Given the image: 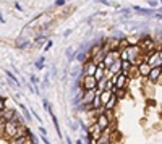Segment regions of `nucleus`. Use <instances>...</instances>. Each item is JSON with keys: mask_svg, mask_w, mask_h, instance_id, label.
Masks as SVG:
<instances>
[{"mask_svg": "<svg viewBox=\"0 0 162 144\" xmlns=\"http://www.w3.org/2000/svg\"><path fill=\"white\" fill-rule=\"evenodd\" d=\"M18 112H16V109H8V107H7V109L2 112V118L5 120V121H10V120H13V117H15Z\"/></svg>", "mask_w": 162, "mask_h": 144, "instance_id": "2eb2a0df", "label": "nucleus"}, {"mask_svg": "<svg viewBox=\"0 0 162 144\" xmlns=\"http://www.w3.org/2000/svg\"><path fill=\"white\" fill-rule=\"evenodd\" d=\"M65 2H70V0H65Z\"/></svg>", "mask_w": 162, "mask_h": 144, "instance_id": "864d4df0", "label": "nucleus"}, {"mask_svg": "<svg viewBox=\"0 0 162 144\" xmlns=\"http://www.w3.org/2000/svg\"><path fill=\"white\" fill-rule=\"evenodd\" d=\"M29 46H31V41L29 39H23V37H21V39L16 41V47L18 49H28Z\"/></svg>", "mask_w": 162, "mask_h": 144, "instance_id": "b1692460", "label": "nucleus"}, {"mask_svg": "<svg viewBox=\"0 0 162 144\" xmlns=\"http://www.w3.org/2000/svg\"><path fill=\"white\" fill-rule=\"evenodd\" d=\"M5 75H7V78H8V81H11L15 86H21V83H20V80L11 73V71H5Z\"/></svg>", "mask_w": 162, "mask_h": 144, "instance_id": "a878e982", "label": "nucleus"}, {"mask_svg": "<svg viewBox=\"0 0 162 144\" xmlns=\"http://www.w3.org/2000/svg\"><path fill=\"white\" fill-rule=\"evenodd\" d=\"M110 91H112V94H114V96H115L118 100H123L126 96H128V88H123V89H117L115 86H114V88H112Z\"/></svg>", "mask_w": 162, "mask_h": 144, "instance_id": "4468645a", "label": "nucleus"}, {"mask_svg": "<svg viewBox=\"0 0 162 144\" xmlns=\"http://www.w3.org/2000/svg\"><path fill=\"white\" fill-rule=\"evenodd\" d=\"M29 80H31V84H33V86H37V84H39V78H37L36 75H31Z\"/></svg>", "mask_w": 162, "mask_h": 144, "instance_id": "58836bf2", "label": "nucleus"}, {"mask_svg": "<svg viewBox=\"0 0 162 144\" xmlns=\"http://www.w3.org/2000/svg\"><path fill=\"white\" fill-rule=\"evenodd\" d=\"M130 57H128V49H123L120 50V60H128Z\"/></svg>", "mask_w": 162, "mask_h": 144, "instance_id": "72a5a7b5", "label": "nucleus"}, {"mask_svg": "<svg viewBox=\"0 0 162 144\" xmlns=\"http://www.w3.org/2000/svg\"><path fill=\"white\" fill-rule=\"evenodd\" d=\"M128 78L131 81L133 80H139V78H141V76H139V70H138L136 65H131V68L128 70Z\"/></svg>", "mask_w": 162, "mask_h": 144, "instance_id": "a211bd4d", "label": "nucleus"}, {"mask_svg": "<svg viewBox=\"0 0 162 144\" xmlns=\"http://www.w3.org/2000/svg\"><path fill=\"white\" fill-rule=\"evenodd\" d=\"M42 88H49V75H46L42 80Z\"/></svg>", "mask_w": 162, "mask_h": 144, "instance_id": "37998d69", "label": "nucleus"}, {"mask_svg": "<svg viewBox=\"0 0 162 144\" xmlns=\"http://www.w3.org/2000/svg\"><path fill=\"white\" fill-rule=\"evenodd\" d=\"M70 129H72V131H76V129H78V125H76V123H70Z\"/></svg>", "mask_w": 162, "mask_h": 144, "instance_id": "49530a36", "label": "nucleus"}, {"mask_svg": "<svg viewBox=\"0 0 162 144\" xmlns=\"http://www.w3.org/2000/svg\"><path fill=\"white\" fill-rule=\"evenodd\" d=\"M65 0H55V2H54V7H59V8H60V7H65Z\"/></svg>", "mask_w": 162, "mask_h": 144, "instance_id": "a19ab883", "label": "nucleus"}, {"mask_svg": "<svg viewBox=\"0 0 162 144\" xmlns=\"http://www.w3.org/2000/svg\"><path fill=\"white\" fill-rule=\"evenodd\" d=\"M138 70H139V76L141 78H147L149 76V71H151V65L147 62H143L138 65Z\"/></svg>", "mask_w": 162, "mask_h": 144, "instance_id": "ddd939ff", "label": "nucleus"}, {"mask_svg": "<svg viewBox=\"0 0 162 144\" xmlns=\"http://www.w3.org/2000/svg\"><path fill=\"white\" fill-rule=\"evenodd\" d=\"M52 46H54V41H52V39H49V41L46 42V44H44V47H42V50H44V54H46V52H49V50L52 49Z\"/></svg>", "mask_w": 162, "mask_h": 144, "instance_id": "473e14b6", "label": "nucleus"}, {"mask_svg": "<svg viewBox=\"0 0 162 144\" xmlns=\"http://www.w3.org/2000/svg\"><path fill=\"white\" fill-rule=\"evenodd\" d=\"M39 131H41V134H42V136H47V129H46L44 126H42V125H39Z\"/></svg>", "mask_w": 162, "mask_h": 144, "instance_id": "c03bdc74", "label": "nucleus"}, {"mask_svg": "<svg viewBox=\"0 0 162 144\" xmlns=\"http://www.w3.org/2000/svg\"><path fill=\"white\" fill-rule=\"evenodd\" d=\"M144 104H146V107H149V109H154V107H157V100L154 97H146Z\"/></svg>", "mask_w": 162, "mask_h": 144, "instance_id": "cd10ccee", "label": "nucleus"}, {"mask_svg": "<svg viewBox=\"0 0 162 144\" xmlns=\"http://www.w3.org/2000/svg\"><path fill=\"white\" fill-rule=\"evenodd\" d=\"M160 75H162V70H160V67H154V68H151V71H149V76H147L146 80L149 81L151 84H154V86H156L157 80L160 78Z\"/></svg>", "mask_w": 162, "mask_h": 144, "instance_id": "1a4fd4ad", "label": "nucleus"}, {"mask_svg": "<svg viewBox=\"0 0 162 144\" xmlns=\"http://www.w3.org/2000/svg\"><path fill=\"white\" fill-rule=\"evenodd\" d=\"M131 68V63L128 62V60H122V70L120 71H123V73L128 76V70Z\"/></svg>", "mask_w": 162, "mask_h": 144, "instance_id": "c756f323", "label": "nucleus"}, {"mask_svg": "<svg viewBox=\"0 0 162 144\" xmlns=\"http://www.w3.org/2000/svg\"><path fill=\"white\" fill-rule=\"evenodd\" d=\"M97 142L99 144H110V129H104L102 134H101V138L97 139Z\"/></svg>", "mask_w": 162, "mask_h": 144, "instance_id": "f3484780", "label": "nucleus"}, {"mask_svg": "<svg viewBox=\"0 0 162 144\" xmlns=\"http://www.w3.org/2000/svg\"><path fill=\"white\" fill-rule=\"evenodd\" d=\"M31 144H37V141H34V142H31Z\"/></svg>", "mask_w": 162, "mask_h": 144, "instance_id": "603ef678", "label": "nucleus"}, {"mask_svg": "<svg viewBox=\"0 0 162 144\" xmlns=\"http://www.w3.org/2000/svg\"><path fill=\"white\" fill-rule=\"evenodd\" d=\"M128 47H131V46H130V42H128V39H126V36H125V37L120 39V47H118V50H123V49H128Z\"/></svg>", "mask_w": 162, "mask_h": 144, "instance_id": "7c9ffc66", "label": "nucleus"}, {"mask_svg": "<svg viewBox=\"0 0 162 144\" xmlns=\"http://www.w3.org/2000/svg\"><path fill=\"white\" fill-rule=\"evenodd\" d=\"M84 139H86V142H88V144H99V142H97V139L91 138L89 134H86V138H84Z\"/></svg>", "mask_w": 162, "mask_h": 144, "instance_id": "4c0bfd02", "label": "nucleus"}, {"mask_svg": "<svg viewBox=\"0 0 162 144\" xmlns=\"http://www.w3.org/2000/svg\"><path fill=\"white\" fill-rule=\"evenodd\" d=\"M131 10H133V13L141 15V16H152L154 13H156V10H154V8H143V7H139V5H133Z\"/></svg>", "mask_w": 162, "mask_h": 144, "instance_id": "6e6552de", "label": "nucleus"}, {"mask_svg": "<svg viewBox=\"0 0 162 144\" xmlns=\"http://www.w3.org/2000/svg\"><path fill=\"white\" fill-rule=\"evenodd\" d=\"M91 105H93V109H94V110H104V105H102V102H101L99 94H96V97H94L93 102H91Z\"/></svg>", "mask_w": 162, "mask_h": 144, "instance_id": "412c9836", "label": "nucleus"}, {"mask_svg": "<svg viewBox=\"0 0 162 144\" xmlns=\"http://www.w3.org/2000/svg\"><path fill=\"white\" fill-rule=\"evenodd\" d=\"M143 36H135V34H126V39H128L130 46H138L139 41H141Z\"/></svg>", "mask_w": 162, "mask_h": 144, "instance_id": "aec40b11", "label": "nucleus"}, {"mask_svg": "<svg viewBox=\"0 0 162 144\" xmlns=\"http://www.w3.org/2000/svg\"><path fill=\"white\" fill-rule=\"evenodd\" d=\"M107 70H110V73H112V75H114V73H118V71L122 70V60H115L114 65H112L110 68H107Z\"/></svg>", "mask_w": 162, "mask_h": 144, "instance_id": "393cba45", "label": "nucleus"}, {"mask_svg": "<svg viewBox=\"0 0 162 144\" xmlns=\"http://www.w3.org/2000/svg\"><path fill=\"white\" fill-rule=\"evenodd\" d=\"M72 33H73L72 29H67L65 33H63V37H68V36H70V34H72Z\"/></svg>", "mask_w": 162, "mask_h": 144, "instance_id": "de8ad7c7", "label": "nucleus"}, {"mask_svg": "<svg viewBox=\"0 0 162 144\" xmlns=\"http://www.w3.org/2000/svg\"><path fill=\"white\" fill-rule=\"evenodd\" d=\"M0 23H2V24H5V23H7L5 18H3V13H2V11H0Z\"/></svg>", "mask_w": 162, "mask_h": 144, "instance_id": "09e8293b", "label": "nucleus"}, {"mask_svg": "<svg viewBox=\"0 0 162 144\" xmlns=\"http://www.w3.org/2000/svg\"><path fill=\"white\" fill-rule=\"evenodd\" d=\"M160 70H162V67H160Z\"/></svg>", "mask_w": 162, "mask_h": 144, "instance_id": "5fc2aeb1", "label": "nucleus"}, {"mask_svg": "<svg viewBox=\"0 0 162 144\" xmlns=\"http://www.w3.org/2000/svg\"><path fill=\"white\" fill-rule=\"evenodd\" d=\"M147 63L151 65V68L154 67H162V60L159 57V52H152L149 57H147Z\"/></svg>", "mask_w": 162, "mask_h": 144, "instance_id": "9d476101", "label": "nucleus"}, {"mask_svg": "<svg viewBox=\"0 0 162 144\" xmlns=\"http://www.w3.org/2000/svg\"><path fill=\"white\" fill-rule=\"evenodd\" d=\"M118 102H120V100H118L115 96H112L109 102L104 105V110H117V105H118Z\"/></svg>", "mask_w": 162, "mask_h": 144, "instance_id": "dca6fc26", "label": "nucleus"}, {"mask_svg": "<svg viewBox=\"0 0 162 144\" xmlns=\"http://www.w3.org/2000/svg\"><path fill=\"white\" fill-rule=\"evenodd\" d=\"M65 55H67V60H68V62H73V60H75V55H76V52H75V49H72V47H68V49L65 50Z\"/></svg>", "mask_w": 162, "mask_h": 144, "instance_id": "bb28decb", "label": "nucleus"}, {"mask_svg": "<svg viewBox=\"0 0 162 144\" xmlns=\"http://www.w3.org/2000/svg\"><path fill=\"white\" fill-rule=\"evenodd\" d=\"M34 141H37V139H36V136H34V133H33L31 136H20V138H13L7 144H31Z\"/></svg>", "mask_w": 162, "mask_h": 144, "instance_id": "0eeeda50", "label": "nucleus"}, {"mask_svg": "<svg viewBox=\"0 0 162 144\" xmlns=\"http://www.w3.org/2000/svg\"><path fill=\"white\" fill-rule=\"evenodd\" d=\"M34 67H36L37 70L46 68V57H41V59H37L36 62H34Z\"/></svg>", "mask_w": 162, "mask_h": 144, "instance_id": "c85d7f7f", "label": "nucleus"}, {"mask_svg": "<svg viewBox=\"0 0 162 144\" xmlns=\"http://www.w3.org/2000/svg\"><path fill=\"white\" fill-rule=\"evenodd\" d=\"M96 70H97V65L93 60H86V62L81 65V73L84 76H94Z\"/></svg>", "mask_w": 162, "mask_h": 144, "instance_id": "39448f33", "label": "nucleus"}, {"mask_svg": "<svg viewBox=\"0 0 162 144\" xmlns=\"http://www.w3.org/2000/svg\"><path fill=\"white\" fill-rule=\"evenodd\" d=\"M18 126H20V125H16L13 120L7 121V123H5V128H3V133H2V136H0V138H2L3 141H7V142H8L10 139H13V138H16Z\"/></svg>", "mask_w": 162, "mask_h": 144, "instance_id": "f257e3e1", "label": "nucleus"}, {"mask_svg": "<svg viewBox=\"0 0 162 144\" xmlns=\"http://www.w3.org/2000/svg\"><path fill=\"white\" fill-rule=\"evenodd\" d=\"M76 144H83V138H80V139H76Z\"/></svg>", "mask_w": 162, "mask_h": 144, "instance_id": "8fccbe9b", "label": "nucleus"}, {"mask_svg": "<svg viewBox=\"0 0 162 144\" xmlns=\"http://www.w3.org/2000/svg\"><path fill=\"white\" fill-rule=\"evenodd\" d=\"M94 97H96V89H91V91H84L81 104L88 105V104H91V102H93V100H94Z\"/></svg>", "mask_w": 162, "mask_h": 144, "instance_id": "f8f14e48", "label": "nucleus"}, {"mask_svg": "<svg viewBox=\"0 0 162 144\" xmlns=\"http://www.w3.org/2000/svg\"><path fill=\"white\" fill-rule=\"evenodd\" d=\"M13 7H15V10H16V11H24L23 5H21L20 2H15V3H13Z\"/></svg>", "mask_w": 162, "mask_h": 144, "instance_id": "ea45409f", "label": "nucleus"}, {"mask_svg": "<svg viewBox=\"0 0 162 144\" xmlns=\"http://www.w3.org/2000/svg\"><path fill=\"white\" fill-rule=\"evenodd\" d=\"M96 2L104 5V7H115V8H118V3H112L110 0H96Z\"/></svg>", "mask_w": 162, "mask_h": 144, "instance_id": "2f4dec72", "label": "nucleus"}, {"mask_svg": "<svg viewBox=\"0 0 162 144\" xmlns=\"http://www.w3.org/2000/svg\"><path fill=\"white\" fill-rule=\"evenodd\" d=\"M41 139H42V142H44V144H52L50 141H49V138H47V136H41Z\"/></svg>", "mask_w": 162, "mask_h": 144, "instance_id": "a18cd8bd", "label": "nucleus"}, {"mask_svg": "<svg viewBox=\"0 0 162 144\" xmlns=\"http://www.w3.org/2000/svg\"><path fill=\"white\" fill-rule=\"evenodd\" d=\"M16 104H18V107H20V110H21V115L26 118V121H31L33 120V115H31V112L28 110V107L23 104V102H20V99H18V96H16Z\"/></svg>", "mask_w": 162, "mask_h": 144, "instance_id": "9b49d317", "label": "nucleus"}, {"mask_svg": "<svg viewBox=\"0 0 162 144\" xmlns=\"http://www.w3.org/2000/svg\"><path fill=\"white\" fill-rule=\"evenodd\" d=\"M147 5H149L151 8H154V10H156L157 7H159V0H147Z\"/></svg>", "mask_w": 162, "mask_h": 144, "instance_id": "c9c22d12", "label": "nucleus"}, {"mask_svg": "<svg viewBox=\"0 0 162 144\" xmlns=\"http://www.w3.org/2000/svg\"><path fill=\"white\" fill-rule=\"evenodd\" d=\"M112 96H114V94H112V91H109V89H105V91H102L101 92V102H102V105H105V104H107L109 102V100H110V97Z\"/></svg>", "mask_w": 162, "mask_h": 144, "instance_id": "6ab92c4d", "label": "nucleus"}, {"mask_svg": "<svg viewBox=\"0 0 162 144\" xmlns=\"http://www.w3.org/2000/svg\"><path fill=\"white\" fill-rule=\"evenodd\" d=\"M104 57H105V52H104V50L101 49V50H99V52H97L96 55H93V59H91V60H93V62H94V63L97 65V63L104 62Z\"/></svg>", "mask_w": 162, "mask_h": 144, "instance_id": "5701e85b", "label": "nucleus"}, {"mask_svg": "<svg viewBox=\"0 0 162 144\" xmlns=\"http://www.w3.org/2000/svg\"><path fill=\"white\" fill-rule=\"evenodd\" d=\"M96 123L101 126V129L104 131V129H107V128H110V125L114 123L110 118H109V115H107V112L105 110H102L99 115H97V118H96Z\"/></svg>", "mask_w": 162, "mask_h": 144, "instance_id": "f03ea898", "label": "nucleus"}, {"mask_svg": "<svg viewBox=\"0 0 162 144\" xmlns=\"http://www.w3.org/2000/svg\"><path fill=\"white\" fill-rule=\"evenodd\" d=\"M86 134H89L91 138H94V139H99L101 134H102V129H101V126L97 125L96 121H93V123L88 125V131H86Z\"/></svg>", "mask_w": 162, "mask_h": 144, "instance_id": "423d86ee", "label": "nucleus"}, {"mask_svg": "<svg viewBox=\"0 0 162 144\" xmlns=\"http://www.w3.org/2000/svg\"><path fill=\"white\" fill-rule=\"evenodd\" d=\"M117 75V81H115V88L117 89H123V88H130V83H131V80L128 76H126L123 71H118V73H115Z\"/></svg>", "mask_w": 162, "mask_h": 144, "instance_id": "20e7f679", "label": "nucleus"}, {"mask_svg": "<svg viewBox=\"0 0 162 144\" xmlns=\"http://www.w3.org/2000/svg\"><path fill=\"white\" fill-rule=\"evenodd\" d=\"M157 115H159V118H160V120H162V110H160V112H159V113H157Z\"/></svg>", "mask_w": 162, "mask_h": 144, "instance_id": "3c124183", "label": "nucleus"}, {"mask_svg": "<svg viewBox=\"0 0 162 144\" xmlns=\"http://www.w3.org/2000/svg\"><path fill=\"white\" fill-rule=\"evenodd\" d=\"M81 88L83 91H91L97 88V80L94 76H84L81 75Z\"/></svg>", "mask_w": 162, "mask_h": 144, "instance_id": "7ed1b4c3", "label": "nucleus"}, {"mask_svg": "<svg viewBox=\"0 0 162 144\" xmlns=\"http://www.w3.org/2000/svg\"><path fill=\"white\" fill-rule=\"evenodd\" d=\"M5 123H7V121L2 118V117H0V136H2V133H3V128H5Z\"/></svg>", "mask_w": 162, "mask_h": 144, "instance_id": "79ce46f5", "label": "nucleus"}, {"mask_svg": "<svg viewBox=\"0 0 162 144\" xmlns=\"http://www.w3.org/2000/svg\"><path fill=\"white\" fill-rule=\"evenodd\" d=\"M131 11H133V10H130V8H123V10H120V13H122L125 18H130V16H131Z\"/></svg>", "mask_w": 162, "mask_h": 144, "instance_id": "e433bc0d", "label": "nucleus"}, {"mask_svg": "<svg viewBox=\"0 0 162 144\" xmlns=\"http://www.w3.org/2000/svg\"><path fill=\"white\" fill-rule=\"evenodd\" d=\"M50 39L49 37V34H39V36H36V37H34V44H46V42Z\"/></svg>", "mask_w": 162, "mask_h": 144, "instance_id": "4be33fe9", "label": "nucleus"}, {"mask_svg": "<svg viewBox=\"0 0 162 144\" xmlns=\"http://www.w3.org/2000/svg\"><path fill=\"white\" fill-rule=\"evenodd\" d=\"M7 109V97H0V112H3Z\"/></svg>", "mask_w": 162, "mask_h": 144, "instance_id": "f704fd0d", "label": "nucleus"}]
</instances>
